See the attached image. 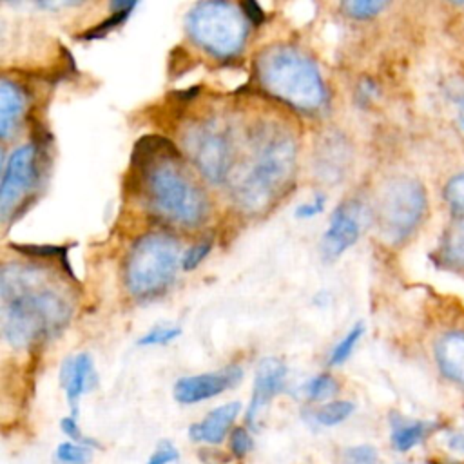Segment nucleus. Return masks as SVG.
I'll return each instance as SVG.
<instances>
[{
	"label": "nucleus",
	"mask_w": 464,
	"mask_h": 464,
	"mask_svg": "<svg viewBox=\"0 0 464 464\" xmlns=\"http://www.w3.org/2000/svg\"><path fill=\"white\" fill-rule=\"evenodd\" d=\"M2 334L13 348L60 335L72 317L71 294L58 277L33 263H7L0 272Z\"/></svg>",
	"instance_id": "nucleus-1"
},
{
	"label": "nucleus",
	"mask_w": 464,
	"mask_h": 464,
	"mask_svg": "<svg viewBox=\"0 0 464 464\" xmlns=\"http://www.w3.org/2000/svg\"><path fill=\"white\" fill-rule=\"evenodd\" d=\"M132 165L141 170L147 205L163 219L181 227H199L208 216V199L185 172L179 150L163 136L136 141Z\"/></svg>",
	"instance_id": "nucleus-2"
},
{
	"label": "nucleus",
	"mask_w": 464,
	"mask_h": 464,
	"mask_svg": "<svg viewBox=\"0 0 464 464\" xmlns=\"http://www.w3.org/2000/svg\"><path fill=\"white\" fill-rule=\"evenodd\" d=\"M297 161L295 141L288 132L272 130L256 145L246 169L236 176L234 199L252 216L266 212L288 190Z\"/></svg>",
	"instance_id": "nucleus-3"
},
{
	"label": "nucleus",
	"mask_w": 464,
	"mask_h": 464,
	"mask_svg": "<svg viewBox=\"0 0 464 464\" xmlns=\"http://www.w3.org/2000/svg\"><path fill=\"white\" fill-rule=\"evenodd\" d=\"M259 85L283 103L315 112L326 103V87L317 65L292 45H268L256 58Z\"/></svg>",
	"instance_id": "nucleus-4"
},
{
	"label": "nucleus",
	"mask_w": 464,
	"mask_h": 464,
	"mask_svg": "<svg viewBox=\"0 0 464 464\" xmlns=\"http://www.w3.org/2000/svg\"><path fill=\"white\" fill-rule=\"evenodd\" d=\"M179 243L165 232L141 236L130 248L125 261V286L140 299L163 292L176 276L181 263Z\"/></svg>",
	"instance_id": "nucleus-5"
},
{
	"label": "nucleus",
	"mask_w": 464,
	"mask_h": 464,
	"mask_svg": "<svg viewBox=\"0 0 464 464\" xmlns=\"http://www.w3.org/2000/svg\"><path fill=\"white\" fill-rule=\"evenodd\" d=\"M185 24L192 42L221 60L234 58L248 36L246 18L230 2H199L187 13Z\"/></svg>",
	"instance_id": "nucleus-6"
},
{
	"label": "nucleus",
	"mask_w": 464,
	"mask_h": 464,
	"mask_svg": "<svg viewBox=\"0 0 464 464\" xmlns=\"http://www.w3.org/2000/svg\"><path fill=\"white\" fill-rule=\"evenodd\" d=\"M426 190L420 181L399 176L390 179L377 199V221L382 237L392 243H402L419 227L426 214Z\"/></svg>",
	"instance_id": "nucleus-7"
},
{
	"label": "nucleus",
	"mask_w": 464,
	"mask_h": 464,
	"mask_svg": "<svg viewBox=\"0 0 464 464\" xmlns=\"http://www.w3.org/2000/svg\"><path fill=\"white\" fill-rule=\"evenodd\" d=\"M183 140L192 163L210 183H223L230 176L234 149L228 130L219 121H201L188 129Z\"/></svg>",
	"instance_id": "nucleus-8"
},
{
	"label": "nucleus",
	"mask_w": 464,
	"mask_h": 464,
	"mask_svg": "<svg viewBox=\"0 0 464 464\" xmlns=\"http://www.w3.org/2000/svg\"><path fill=\"white\" fill-rule=\"evenodd\" d=\"M38 178V150L33 143L14 149L4 165L0 183V216L4 221L25 198Z\"/></svg>",
	"instance_id": "nucleus-9"
},
{
	"label": "nucleus",
	"mask_w": 464,
	"mask_h": 464,
	"mask_svg": "<svg viewBox=\"0 0 464 464\" xmlns=\"http://www.w3.org/2000/svg\"><path fill=\"white\" fill-rule=\"evenodd\" d=\"M243 377V370L237 364L227 366L218 372H207L198 375H187L176 381L174 399L179 404H196L221 395L228 388H234Z\"/></svg>",
	"instance_id": "nucleus-10"
},
{
	"label": "nucleus",
	"mask_w": 464,
	"mask_h": 464,
	"mask_svg": "<svg viewBox=\"0 0 464 464\" xmlns=\"http://www.w3.org/2000/svg\"><path fill=\"white\" fill-rule=\"evenodd\" d=\"M362 227V208L355 201L341 203L330 218L328 228L321 239V252L326 261L339 257L348 250L361 236Z\"/></svg>",
	"instance_id": "nucleus-11"
},
{
	"label": "nucleus",
	"mask_w": 464,
	"mask_h": 464,
	"mask_svg": "<svg viewBox=\"0 0 464 464\" xmlns=\"http://www.w3.org/2000/svg\"><path fill=\"white\" fill-rule=\"evenodd\" d=\"M286 379V366L276 357H265L257 362L254 375L252 397L245 413L248 428L257 430V420L270 401L283 390Z\"/></svg>",
	"instance_id": "nucleus-12"
},
{
	"label": "nucleus",
	"mask_w": 464,
	"mask_h": 464,
	"mask_svg": "<svg viewBox=\"0 0 464 464\" xmlns=\"http://www.w3.org/2000/svg\"><path fill=\"white\" fill-rule=\"evenodd\" d=\"M60 382H62V388L65 392L71 415L76 417L80 397L96 384V372H94L92 357L85 352L69 357L62 364Z\"/></svg>",
	"instance_id": "nucleus-13"
},
{
	"label": "nucleus",
	"mask_w": 464,
	"mask_h": 464,
	"mask_svg": "<svg viewBox=\"0 0 464 464\" xmlns=\"http://www.w3.org/2000/svg\"><path fill=\"white\" fill-rule=\"evenodd\" d=\"M241 411V402H227L221 404L214 410H210L199 422L190 424L188 428V437L194 442H203V444H221L227 435L232 431V424L236 417Z\"/></svg>",
	"instance_id": "nucleus-14"
},
{
	"label": "nucleus",
	"mask_w": 464,
	"mask_h": 464,
	"mask_svg": "<svg viewBox=\"0 0 464 464\" xmlns=\"http://www.w3.org/2000/svg\"><path fill=\"white\" fill-rule=\"evenodd\" d=\"M435 359L440 372L464 386V332H448L435 344Z\"/></svg>",
	"instance_id": "nucleus-15"
},
{
	"label": "nucleus",
	"mask_w": 464,
	"mask_h": 464,
	"mask_svg": "<svg viewBox=\"0 0 464 464\" xmlns=\"http://www.w3.org/2000/svg\"><path fill=\"white\" fill-rule=\"evenodd\" d=\"M27 107L25 92L11 80L0 82V136L7 140L18 127Z\"/></svg>",
	"instance_id": "nucleus-16"
},
{
	"label": "nucleus",
	"mask_w": 464,
	"mask_h": 464,
	"mask_svg": "<svg viewBox=\"0 0 464 464\" xmlns=\"http://www.w3.org/2000/svg\"><path fill=\"white\" fill-rule=\"evenodd\" d=\"M390 424H392L390 440L397 451H410L411 448L420 444L433 431V426H435L426 420H410L401 415H392Z\"/></svg>",
	"instance_id": "nucleus-17"
},
{
	"label": "nucleus",
	"mask_w": 464,
	"mask_h": 464,
	"mask_svg": "<svg viewBox=\"0 0 464 464\" xmlns=\"http://www.w3.org/2000/svg\"><path fill=\"white\" fill-rule=\"evenodd\" d=\"M439 261L453 270H464V218L459 216L446 228L440 246Z\"/></svg>",
	"instance_id": "nucleus-18"
},
{
	"label": "nucleus",
	"mask_w": 464,
	"mask_h": 464,
	"mask_svg": "<svg viewBox=\"0 0 464 464\" xmlns=\"http://www.w3.org/2000/svg\"><path fill=\"white\" fill-rule=\"evenodd\" d=\"M136 5H138V2H134V0L132 2H120V0L111 2V14L103 22H100L98 25L87 29L80 38H83V40L103 38L107 33L116 29L120 24H123Z\"/></svg>",
	"instance_id": "nucleus-19"
},
{
	"label": "nucleus",
	"mask_w": 464,
	"mask_h": 464,
	"mask_svg": "<svg viewBox=\"0 0 464 464\" xmlns=\"http://www.w3.org/2000/svg\"><path fill=\"white\" fill-rule=\"evenodd\" d=\"M353 410H355V404L352 401H332L317 408L312 417L315 424L332 428L344 422L353 413Z\"/></svg>",
	"instance_id": "nucleus-20"
},
{
	"label": "nucleus",
	"mask_w": 464,
	"mask_h": 464,
	"mask_svg": "<svg viewBox=\"0 0 464 464\" xmlns=\"http://www.w3.org/2000/svg\"><path fill=\"white\" fill-rule=\"evenodd\" d=\"M92 451L94 448L89 444L65 440L54 448L53 457L58 464H89L92 459Z\"/></svg>",
	"instance_id": "nucleus-21"
},
{
	"label": "nucleus",
	"mask_w": 464,
	"mask_h": 464,
	"mask_svg": "<svg viewBox=\"0 0 464 464\" xmlns=\"http://www.w3.org/2000/svg\"><path fill=\"white\" fill-rule=\"evenodd\" d=\"M362 334H364V324H362V323L353 324V326L344 334V337L332 348V352H330V355H328V364H330V366H339V364H343V362L352 355V352H353V348H355V344L359 343V339H361Z\"/></svg>",
	"instance_id": "nucleus-22"
},
{
	"label": "nucleus",
	"mask_w": 464,
	"mask_h": 464,
	"mask_svg": "<svg viewBox=\"0 0 464 464\" xmlns=\"http://www.w3.org/2000/svg\"><path fill=\"white\" fill-rule=\"evenodd\" d=\"M337 392V382L332 375L328 373H321V375H315L312 377L304 386H303V393L308 401H314V402H321V401H326L330 397H334Z\"/></svg>",
	"instance_id": "nucleus-23"
},
{
	"label": "nucleus",
	"mask_w": 464,
	"mask_h": 464,
	"mask_svg": "<svg viewBox=\"0 0 464 464\" xmlns=\"http://www.w3.org/2000/svg\"><path fill=\"white\" fill-rule=\"evenodd\" d=\"M388 2L382 0H346L341 4V9L346 16L355 20H368L377 16L382 9H386Z\"/></svg>",
	"instance_id": "nucleus-24"
},
{
	"label": "nucleus",
	"mask_w": 464,
	"mask_h": 464,
	"mask_svg": "<svg viewBox=\"0 0 464 464\" xmlns=\"http://www.w3.org/2000/svg\"><path fill=\"white\" fill-rule=\"evenodd\" d=\"M444 199L448 205L464 218V170L455 174L444 187Z\"/></svg>",
	"instance_id": "nucleus-25"
},
{
	"label": "nucleus",
	"mask_w": 464,
	"mask_h": 464,
	"mask_svg": "<svg viewBox=\"0 0 464 464\" xmlns=\"http://www.w3.org/2000/svg\"><path fill=\"white\" fill-rule=\"evenodd\" d=\"M181 334L178 326H154L152 330L145 332L140 339V346H158V344H167L172 339H176Z\"/></svg>",
	"instance_id": "nucleus-26"
},
{
	"label": "nucleus",
	"mask_w": 464,
	"mask_h": 464,
	"mask_svg": "<svg viewBox=\"0 0 464 464\" xmlns=\"http://www.w3.org/2000/svg\"><path fill=\"white\" fill-rule=\"evenodd\" d=\"M212 248V239H201L188 246V250L181 257V268L183 270H194L210 252Z\"/></svg>",
	"instance_id": "nucleus-27"
},
{
	"label": "nucleus",
	"mask_w": 464,
	"mask_h": 464,
	"mask_svg": "<svg viewBox=\"0 0 464 464\" xmlns=\"http://www.w3.org/2000/svg\"><path fill=\"white\" fill-rule=\"evenodd\" d=\"M228 439H230V451H232V455H234L236 459H243V457H245L246 453H250L252 448H254L252 435H250V431H248L246 428H243V426L234 428V430L230 431Z\"/></svg>",
	"instance_id": "nucleus-28"
},
{
	"label": "nucleus",
	"mask_w": 464,
	"mask_h": 464,
	"mask_svg": "<svg viewBox=\"0 0 464 464\" xmlns=\"http://www.w3.org/2000/svg\"><path fill=\"white\" fill-rule=\"evenodd\" d=\"M344 460L346 464H379V455L373 446L359 444L344 451Z\"/></svg>",
	"instance_id": "nucleus-29"
},
{
	"label": "nucleus",
	"mask_w": 464,
	"mask_h": 464,
	"mask_svg": "<svg viewBox=\"0 0 464 464\" xmlns=\"http://www.w3.org/2000/svg\"><path fill=\"white\" fill-rule=\"evenodd\" d=\"M179 459L178 448L170 440H160L152 450L147 464H174Z\"/></svg>",
	"instance_id": "nucleus-30"
},
{
	"label": "nucleus",
	"mask_w": 464,
	"mask_h": 464,
	"mask_svg": "<svg viewBox=\"0 0 464 464\" xmlns=\"http://www.w3.org/2000/svg\"><path fill=\"white\" fill-rule=\"evenodd\" d=\"M60 428H62V431L67 435L69 440H72V442H82V444H89V446H92V448H98L96 440H92V439H89V437L83 435V431H82L80 426H78L76 417H72V415L63 417V419L60 420Z\"/></svg>",
	"instance_id": "nucleus-31"
},
{
	"label": "nucleus",
	"mask_w": 464,
	"mask_h": 464,
	"mask_svg": "<svg viewBox=\"0 0 464 464\" xmlns=\"http://www.w3.org/2000/svg\"><path fill=\"white\" fill-rule=\"evenodd\" d=\"M323 208H324V196H323V194H315L312 201L301 203V205L295 208V218H299V219H310V218L321 214Z\"/></svg>",
	"instance_id": "nucleus-32"
},
{
	"label": "nucleus",
	"mask_w": 464,
	"mask_h": 464,
	"mask_svg": "<svg viewBox=\"0 0 464 464\" xmlns=\"http://www.w3.org/2000/svg\"><path fill=\"white\" fill-rule=\"evenodd\" d=\"M239 9H241V13H243V16L246 18L248 24H252V25L263 24L265 11H263V7L257 2H241Z\"/></svg>",
	"instance_id": "nucleus-33"
},
{
	"label": "nucleus",
	"mask_w": 464,
	"mask_h": 464,
	"mask_svg": "<svg viewBox=\"0 0 464 464\" xmlns=\"http://www.w3.org/2000/svg\"><path fill=\"white\" fill-rule=\"evenodd\" d=\"M326 145H328V150H330V152L326 154V158H332V150H337V152H339V150L343 149V145H341V143H337L335 140H334V141H330V143H326ZM330 161H332V160H324V161H321V165H323V167H326V172H328L330 176H341V174H339V172H341L339 163L334 160V167H332V163H330Z\"/></svg>",
	"instance_id": "nucleus-34"
},
{
	"label": "nucleus",
	"mask_w": 464,
	"mask_h": 464,
	"mask_svg": "<svg viewBox=\"0 0 464 464\" xmlns=\"http://www.w3.org/2000/svg\"><path fill=\"white\" fill-rule=\"evenodd\" d=\"M448 446L457 451V453H464V433H453L448 437Z\"/></svg>",
	"instance_id": "nucleus-35"
},
{
	"label": "nucleus",
	"mask_w": 464,
	"mask_h": 464,
	"mask_svg": "<svg viewBox=\"0 0 464 464\" xmlns=\"http://www.w3.org/2000/svg\"><path fill=\"white\" fill-rule=\"evenodd\" d=\"M462 127H464V120H462Z\"/></svg>",
	"instance_id": "nucleus-36"
},
{
	"label": "nucleus",
	"mask_w": 464,
	"mask_h": 464,
	"mask_svg": "<svg viewBox=\"0 0 464 464\" xmlns=\"http://www.w3.org/2000/svg\"><path fill=\"white\" fill-rule=\"evenodd\" d=\"M431 464H435V462H431Z\"/></svg>",
	"instance_id": "nucleus-37"
}]
</instances>
